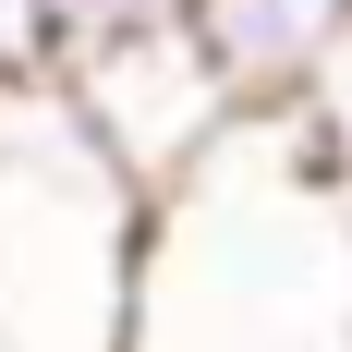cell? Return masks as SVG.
I'll return each mask as SVG.
<instances>
[{
  "label": "cell",
  "mask_w": 352,
  "mask_h": 352,
  "mask_svg": "<svg viewBox=\"0 0 352 352\" xmlns=\"http://www.w3.org/2000/svg\"><path fill=\"white\" fill-rule=\"evenodd\" d=\"M49 12V49H98V36H134V25H158V12H182V0H36Z\"/></svg>",
  "instance_id": "obj_6"
},
{
  "label": "cell",
  "mask_w": 352,
  "mask_h": 352,
  "mask_svg": "<svg viewBox=\"0 0 352 352\" xmlns=\"http://www.w3.org/2000/svg\"><path fill=\"white\" fill-rule=\"evenodd\" d=\"M134 255H146V182L98 146L61 73H0V340L122 352Z\"/></svg>",
  "instance_id": "obj_2"
},
{
  "label": "cell",
  "mask_w": 352,
  "mask_h": 352,
  "mask_svg": "<svg viewBox=\"0 0 352 352\" xmlns=\"http://www.w3.org/2000/svg\"><path fill=\"white\" fill-rule=\"evenodd\" d=\"M182 12L219 49V73H231L243 109H292L304 73L328 61V36L352 25V0H182Z\"/></svg>",
  "instance_id": "obj_4"
},
{
  "label": "cell",
  "mask_w": 352,
  "mask_h": 352,
  "mask_svg": "<svg viewBox=\"0 0 352 352\" xmlns=\"http://www.w3.org/2000/svg\"><path fill=\"white\" fill-rule=\"evenodd\" d=\"M0 352H12V340H0Z\"/></svg>",
  "instance_id": "obj_8"
},
{
  "label": "cell",
  "mask_w": 352,
  "mask_h": 352,
  "mask_svg": "<svg viewBox=\"0 0 352 352\" xmlns=\"http://www.w3.org/2000/svg\"><path fill=\"white\" fill-rule=\"evenodd\" d=\"M0 73H61V49H49V12H36V0H0Z\"/></svg>",
  "instance_id": "obj_7"
},
{
  "label": "cell",
  "mask_w": 352,
  "mask_h": 352,
  "mask_svg": "<svg viewBox=\"0 0 352 352\" xmlns=\"http://www.w3.org/2000/svg\"><path fill=\"white\" fill-rule=\"evenodd\" d=\"M122 352H352V170H328L292 109H243L146 195Z\"/></svg>",
  "instance_id": "obj_1"
},
{
  "label": "cell",
  "mask_w": 352,
  "mask_h": 352,
  "mask_svg": "<svg viewBox=\"0 0 352 352\" xmlns=\"http://www.w3.org/2000/svg\"><path fill=\"white\" fill-rule=\"evenodd\" d=\"M61 85H73V109L98 122V146L146 182V195H170V182L195 170L231 122H243V98H231L219 49L195 36V12H158V25H134V36L73 49Z\"/></svg>",
  "instance_id": "obj_3"
},
{
  "label": "cell",
  "mask_w": 352,
  "mask_h": 352,
  "mask_svg": "<svg viewBox=\"0 0 352 352\" xmlns=\"http://www.w3.org/2000/svg\"><path fill=\"white\" fill-rule=\"evenodd\" d=\"M292 122L316 134V158H328V170H352V25L328 36V61L304 73V98H292Z\"/></svg>",
  "instance_id": "obj_5"
}]
</instances>
